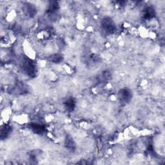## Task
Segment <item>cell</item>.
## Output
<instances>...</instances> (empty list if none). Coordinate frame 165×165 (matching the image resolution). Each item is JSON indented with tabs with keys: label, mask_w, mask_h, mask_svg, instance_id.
<instances>
[{
	"label": "cell",
	"mask_w": 165,
	"mask_h": 165,
	"mask_svg": "<svg viewBox=\"0 0 165 165\" xmlns=\"http://www.w3.org/2000/svg\"><path fill=\"white\" fill-rule=\"evenodd\" d=\"M114 23L112 22L110 19H107L106 20L103 21V28L106 30V31L108 32H112L114 30L115 27H114Z\"/></svg>",
	"instance_id": "obj_1"
},
{
	"label": "cell",
	"mask_w": 165,
	"mask_h": 165,
	"mask_svg": "<svg viewBox=\"0 0 165 165\" xmlns=\"http://www.w3.org/2000/svg\"><path fill=\"white\" fill-rule=\"evenodd\" d=\"M120 94V99L123 101H128L131 99V93L128 90H123Z\"/></svg>",
	"instance_id": "obj_2"
}]
</instances>
